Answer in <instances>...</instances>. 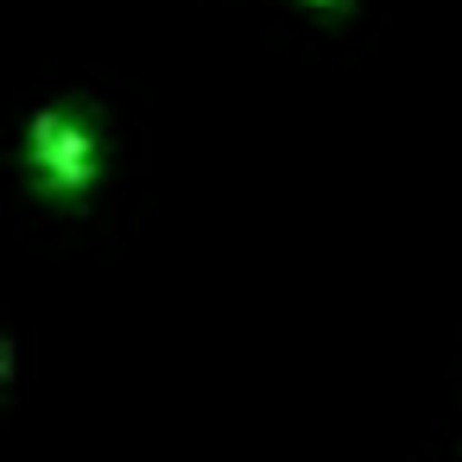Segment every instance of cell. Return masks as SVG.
I'll return each instance as SVG.
<instances>
[{
  "label": "cell",
  "instance_id": "6da1fadb",
  "mask_svg": "<svg viewBox=\"0 0 462 462\" xmlns=\"http://www.w3.org/2000/svg\"><path fill=\"white\" fill-rule=\"evenodd\" d=\"M20 171H26V190L39 203L83 209L108 178V121H102V108L83 102V96L45 102L20 134Z\"/></svg>",
  "mask_w": 462,
  "mask_h": 462
},
{
  "label": "cell",
  "instance_id": "7a4b0ae2",
  "mask_svg": "<svg viewBox=\"0 0 462 462\" xmlns=\"http://www.w3.org/2000/svg\"><path fill=\"white\" fill-rule=\"evenodd\" d=\"M298 7H304L310 20H323V26H336V20H348V14H355V0H298Z\"/></svg>",
  "mask_w": 462,
  "mask_h": 462
}]
</instances>
